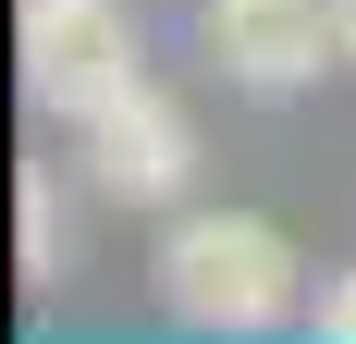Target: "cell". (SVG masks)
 Returning <instances> with one entry per match:
<instances>
[{
  "label": "cell",
  "instance_id": "cell-1",
  "mask_svg": "<svg viewBox=\"0 0 356 344\" xmlns=\"http://www.w3.org/2000/svg\"><path fill=\"white\" fill-rule=\"evenodd\" d=\"M160 308L184 332H270L295 308V246L283 221H258V209H184L172 234H160Z\"/></svg>",
  "mask_w": 356,
  "mask_h": 344
},
{
  "label": "cell",
  "instance_id": "cell-3",
  "mask_svg": "<svg viewBox=\"0 0 356 344\" xmlns=\"http://www.w3.org/2000/svg\"><path fill=\"white\" fill-rule=\"evenodd\" d=\"M197 37L246 99H295V86H320V62H344L332 0H197Z\"/></svg>",
  "mask_w": 356,
  "mask_h": 344
},
{
  "label": "cell",
  "instance_id": "cell-2",
  "mask_svg": "<svg viewBox=\"0 0 356 344\" xmlns=\"http://www.w3.org/2000/svg\"><path fill=\"white\" fill-rule=\"evenodd\" d=\"M136 86V25L123 0H25V99L86 123Z\"/></svg>",
  "mask_w": 356,
  "mask_h": 344
},
{
  "label": "cell",
  "instance_id": "cell-5",
  "mask_svg": "<svg viewBox=\"0 0 356 344\" xmlns=\"http://www.w3.org/2000/svg\"><path fill=\"white\" fill-rule=\"evenodd\" d=\"M13 234H25V271H49V258H62V209H49V185H25V197H13Z\"/></svg>",
  "mask_w": 356,
  "mask_h": 344
},
{
  "label": "cell",
  "instance_id": "cell-7",
  "mask_svg": "<svg viewBox=\"0 0 356 344\" xmlns=\"http://www.w3.org/2000/svg\"><path fill=\"white\" fill-rule=\"evenodd\" d=\"M332 37H344V62H356V0H332Z\"/></svg>",
  "mask_w": 356,
  "mask_h": 344
},
{
  "label": "cell",
  "instance_id": "cell-4",
  "mask_svg": "<svg viewBox=\"0 0 356 344\" xmlns=\"http://www.w3.org/2000/svg\"><path fill=\"white\" fill-rule=\"evenodd\" d=\"M184 160H197V136H184V111L160 99L147 74H136L111 111H86V185H99V197L160 209V197H184Z\"/></svg>",
  "mask_w": 356,
  "mask_h": 344
},
{
  "label": "cell",
  "instance_id": "cell-6",
  "mask_svg": "<svg viewBox=\"0 0 356 344\" xmlns=\"http://www.w3.org/2000/svg\"><path fill=\"white\" fill-rule=\"evenodd\" d=\"M320 344H356V271L320 283Z\"/></svg>",
  "mask_w": 356,
  "mask_h": 344
}]
</instances>
